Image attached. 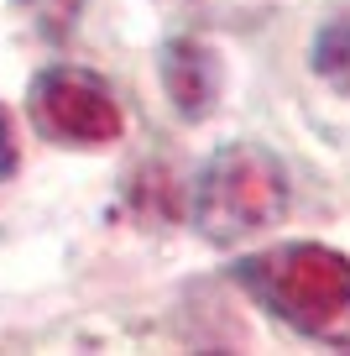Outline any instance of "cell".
<instances>
[{"label": "cell", "instance_id": "cell-1", "mask_svg": "<svg viewBox=\"0 0 350 356\" xmlns=\"http://www.w3.org/2000/svg\"><path fill=\"white\" fill-rule=\"evenodd\" d=\"M277 325L319 346H350V257L319 241H283L230 267Z\"/></svg>", "mask_w": 350, "mask_h": 356}, {"label": "cell", "instance_id": "cell-2", "mask_svg": "<svg viewBox=\"0 0 350 356\" xmlns=\"http://www.w3.org/2000/svg\"><path fill=\"white\" fill-rule=\"evenodd\" d=\"M288 163L262 142H225L194 184V231L215 246H235L288 215Z\"/></svg>", "mask_w": 350, "mask_h": 356}, {"label": "cell", "instance_id": "cell-3", "mask_svg": "<svg viewBox=\"0 0 350 356\" xmlns=\"http://www.w3.org/2000/svg\"><path fill=\"white\" fill-rule=\"evenodd\" d=\"M26 115H32L37 136H47L53 147H110L126 126L110 84L74 63H53L32 79Z\"/></svg>", "mask_w": 350, "mask_h": 356}, {"label": "cell", "instance_id": "cell-4", "mask_svg": "<svg viewBox=\"0 0 350 356\" xmlns=\"http://www.w3.org/2000/svg\"><path fill=\"white\" fill-rule=\"evenodd\" d=\"M157 74H162V89L173 111L183 121H204L219 100V84H225V68H219V53L199 37H173L157 58Z\"/></svg>", "mask_w": 350, "mask_h": 356}, {"label": "cell", "instance_id": "cell-5", "mask_svg": "<svg viewBox=\"0 0 350 356\" xmlns=\"http://www.w3.org/2000/svg\"><path fill=\"white\" fill-rule=\"evenodd\" d=\"M314 74L335 79V84L350 79V16L319 26V37H314Z\"/></svg>", "mask_w": 350, "mask_h": 356}, {"label": "cell", "instance_id": "cell-6", "mask_svg": "<svg viewBox=\"0 0 350 356\" xmlns=\"http://www.w3.org/2000/svg\"><path fill=\"white\" fill-rule=\"evenodd\" d=\"M16 173V131H11V115H6V105H0V178Z\"/></svg>", "mask_w": 350, "mask_h": 356}]
</instances>
